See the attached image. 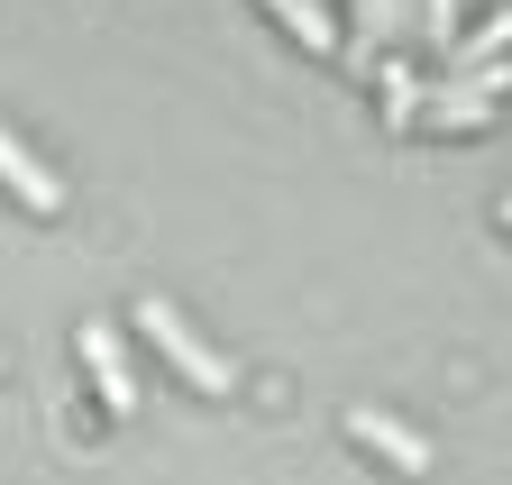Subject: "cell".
<instances>
[{"mask_svg":"<svg viewBox=\"0 0 512 485\" xmlns=\"http://www.w3.org/2000/svg\"><path fill=\"white\" fill-rule=\"evenodd\" d=\"M503 46H512V10H503V19H485L476 37H458V46H448V74H485Z\"/></svg>","mask_w":512,"mask_h":485,"instance_id":"obj_7","label":"cell"},{"mask_svg":"<svg viewBox=\"0 0 512 485\" xmlns=\"http://www.w3.org/2000/svg\"><path fill=\"white\" fill-rule=\"evenodd\" d=\"M74 348H83V367H92L101 403L128 421V412H138V385H128V367H119V330H110V321H83V339H74Z\"/></svg>","mask_w":512,"mask_h":485,"instance_id":"obj_2","label":"cell"},{"mask_svg":"<svg viewBox=\"0 0 512 485\" xmlns=\"http://www.w3.org/2000/svg\"><path fill=\"white\" fill-rule=\"evenodd\" d=\"M348 440H366L375 458H394L403 476H421V467H430V440H412L403 421H384V412H348Z\"/></svg>","mask_w":512,"mask_h":485,"instance_id":"obj_5","label":"cell"},{"mask_svg":"<svg viewBox=\"0 0 512 485\" xmlns=\"http://www.w3.org/2000/svg\"><path fill=\"white\" fill-rule=\"evenodd\" d=\"M494 101H503V92H485V83H467V74H458V83H439V92L421 101V119H430V129H485Z\"/></svg>","mask_w":512,"mask_h":485,"instance_id":"obj_4","label":"cell"},{"mask_svg":"<svg viewBox=\"0 0 512 485\" xmlns=\"http://www.w3.org/2000/svg\"><path fill=\"white\" fill-rule=\"evenodd\" d=\"M384 119H394V129H403V119H421V92H412V74H403V65L384 74Z\"/></svg>","mask_w":512,"mask_h":485,"instance_id":"obj_9","label":"cell"},{"mask_svg":"<svg viewBox=\"0 0 512 485\" xmlns=\"http://www.w3.org/2000/svg\"><path fill=\"white\" fill-rule=\"evenodd\" d=\"M503 220H512V202H503Z\"/></svg>","mask_w":512,"mask_h":485,"instance_id":"obj_11","label":"cell"},{"mask_svg":"<svg viewBox=\"0 0 512 485\" xmlns=\"http://www.w3.org/2000/svg\"><path fill=\"white\" fill-rule=\"evenodd\" d=\"M421 37L430 46H458V0H421Z\"/></svg>","mask_w":512,"mask_h":485,"instance_id":"obj_10","label":"cell"},{"mask_svg":"<svg viewBox=\"0 0 512 485\" xmlns=\"http://www.w3.org/2000/svg\"><path fill=\"white\" fill-rule=\"evenodd\" d=\"M403 28H421L412 0H366V46H375V37H403Z\"/></svg>","mask_w":512,"mask_h":485,"instance_id":"obj_8","label":"cell"},{"mask_svg":"<svg viewBox=\"0 0 512 485\" xmlns=\"http://www.w3.org/2000/svg\"><path fill=\"white\" fill-rule=\"evenodd\" d=\"M0 184H10V193H19V202H28L37 220H55V211H64V184H55V174H46V165H37L28 147H19L10 129H0Z\"/></svg>","mask_w":512,"mask_h":485,"instance_id":"obj_3","label":"cell"},{"mask_svg":"<svg viewBox=\"0 0 512 485\" xmlns=\"http://www.w3.org/2000/svg\"><path fill=\"white\" fill-rule=\"evenodd\" d=\"M138 330L156 339V357H165L183 385H202V394H229V385H238V367H229V357H211L202 339L174 321V302H165V293H147V302H138Z\"/></svg>","mask_w":512,"mask_h":485,"instance_id":"obj_1","label":"cell"},{"mask_svg":"<svg viewBox=\"0 0 512 485\" xmlns=\"http://www.w3.org/2000/svg\"><path fill=\"white\" fill-rule=\"evenodd\" d=\"M266 10H275V19H284V28L311 46V55H339V19L320 10V0H266Z\"/></svg>","mask_w":512,"mask_h":485,"instance_id":"obj_6","label":"cell"}]
</instances>
